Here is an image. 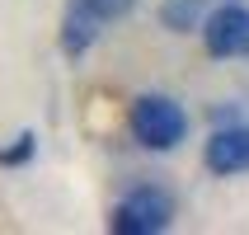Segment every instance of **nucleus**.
I'll use <instances>...</instances> for the list:
<instances>
[{
  "label": "nucleus",
  "mask_w": 249,
  "mask_h": 235,
  "mask_svg": "<svg viewBox=\"0 0 249 235\" xmlns=\"http://www.w3.org/2000/svg\"><path fill=\"white\" fill-rule=\"evenodd\" d=\"M197 14H202V0H165V5H160V19H165L174 33L197 28Z\"/></svg>",
  "instance_id": "nucleus-6"
},
{
  "label": "nucleus",
  "mask_w": 249,
  "mask_h": 235,
  "mask_svg": "<svg viewBox=\"0 0 249 235\" xmlns=\"http://www.w3.org/2000/svg\"><path fill=\"white\" fill-rule=\"evenodd\" d=\"M169 217H174V198L160 193V188H137L132 198L118 202L113 212V231L118 235H155L165 231Z\"/></svg>",
  "instance_id": "nucleus-2"
},
{
  "label": "nucleus",
  "mask_w": 249,
  "mask_h": 235,
  "mask_svg": "<svg viewBox=\"0 0 249 235\" xmlns=\"http://www.w3.org/2000/svg\"><path fill=\"white\" fill-rule=\"evenodd\" d=\"M207 169L212 174H245L249 169V127H221L207 141Z\"/></svg>",
  "instance_id": "nucleus-4"
},
{
  "label": "nucleus",
  "mask_w": 249,
  "mask_h": 235,
  "mask_svg": "<svg viewBox=\"0 0 249 235\" xmlns=\"http://www.w3.org/2000/svg\"><path fill=\"white\" fill-rule=\"evenodd\" d=\"M132 132H137L141 146H151V151H174L188 132V118L174 99L165 94H146L137 99V108H132Z\"/></svg>",
  "instance_id": "nucleus-1"
},
{
  "label": "nucleus",
  "mask_w": 249,
  "mask_h": 235,
  "mask_svg": "<svg viewBox=\"0 0 249 235\" xmlns=\"http://www.w3.org/2000/svg\"><path fill=\"white\" fill-rule=\"evenodd\" d=\"M80 5L94 14V19H123V14L132 10L137 0H80Z\"/></svg>",
  "instance_id": "nucleus-7"
},
{
  "label": "nucleus",
  "mask_w": 249,
  "mask_h": 235,
  "mask_svg": "<svg viewBox=\"0 0 249 235\" xmlns=\"http://www.w3.org/2000/svg\"><path fill=\"white\" fill-rule=\"evenodd\" d=\"M99 24H104V19H94L85 5H75V10L66 14V28H61V47H66V56H85V47L94 42Z\"/></svg>",
  "instance_id": "nucleus-5"
},
{
  "label": "nucleus",
  "mask_w": 249,
  "mask_h": 235,
  "mask_svg": "<svg viewBox=\"0 0 249 235\" xmlns=\"http://www.w3.org/2000/svg\"><path fill=\"white\" fill-rule=\"evenodd\" d=\"M28 151H33V137H19V146H14V151H0V165H19Z\"/></svg>",
  "instance_id": "nucleus-8"
},
{
  "label": "nucleus",
  "mask_w": 249,
  "mask_h": 235,
  "mask_svg": "<svg viewBox=\"0 0 249 235\" xmlns=\"http://www.w3.org/2000/svg\"><path fill=\"white\" fill-rule=\"evenodd\" d=\"M212 56H249V10L245 5H221L202 28Z\"/></svg>",
  "instance_id": "nucleus-3"
}]
</instances>
